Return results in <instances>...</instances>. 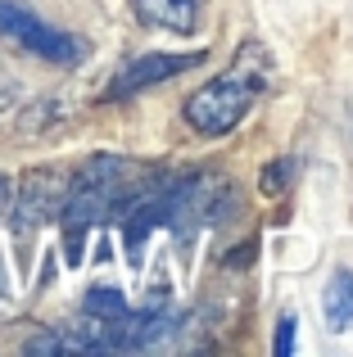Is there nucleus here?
I'll use <instances>...</instances> for the list:
<instances>
[{
	"label": "nucleus",
	"mask_w": 353,
	"mask_h": 357,
	"mask_svg": "<svg viewBox=\"0 0 353 357\" xmlns=\"http://www.w3.org/2000/svg\"><path fill=\"white\" fill-rule=\"evenodd\" d=\"M123 199H127V163L114 158V154L91 158V163L73 176L68 190H63V204H59L63 236H68V262L82 258V240H87V231L114 218V213L123 208Z\"/></svg>",
	"instance_id": "1"
},
{
	"label": "nucleus",
	"mask_w": 353,
	"mask_h": 357,
	"mask_svg": "<svg viewBox=\"0 0 353 357\" xmlns=\"http://www.w3.org/2000/svg\"><path fill=\"white\" fill-rule=\"evenodd\" d=\"M263 77L249 68H231L222 77H213L209 86H200L186 100V122H190L200 136H227L236 131V122H245V114L254 109Z\"/></svg>",
	"instance_id": "2"
},
{
	"label": "nucleus",
	"mask_w": 353,
	"mask_h": 357,
	"mask_svg": "<svg viewBox=\"0 0 353 357\" xmlns=\"http://www.w3.org/2000/svg\"><path fill=\"white\" fill-rule=\"evenodd\" d=\"M0 36L14 41L18 50L45 59V63H59V68H73V63H82V54H87V45L73 32L45 23L41 14H32V9L18 5V0H0Z\"/></svg>",
	"instance_id": "3"
},
{
	"label": "nucleus",
	"mask_w": 353,
	"mask_h": 357,
	"mask_svg": "<svg viewBox=\"0 0 353 357\" xmlns=\"http://www.w3.org/2000/svg\"><path fill=\"white\" fill-rule=\"evenodd\" d=\"M63 176L59 172H27L23 176V185H18V195H9V204H14V236H32L36 227H45V222L59 213V204H63Z\"/></svg>",
	"instance_id": "4"
},
{
	"label": "nucleus",
	"mask_w": 353,
	"mask_h": 357,
	"mask_svg": "<svg viewBox=\"0 0 353 357\" xmlns=\"http://www.w3.org/2000/svg\"><path fill=\"white\" fill-rule=\"evenodd\" d=\"M195 63H204V50H190V54H136L132 63H123V68L114 73L109 96H114V100L136 96V91L159 86V82H168V77H176V73H186V68H195Z\"/></svg>",
	"instance_id": "5"
},
{
	"label": "nucleus",
	"mask_w": 353,
	"mask_h": 357,
	"mask_svg": "<svg viewBox=\"0 0 353 357\" xmlns=\"http://www.w3.org/2000/svg\"><path fill=\"white\" fill-rule=\"evenodd\" d=\"M132 5L145 27H163L176 36H190L200 23V0H132Z\"/></svg>",
	"instance_id": "6"
},
{
	"label": "nucleus",
	"mask_w": 353,
	"mask_h": 357,
	"mask_svg": "<svg viewBox=\"0 0 353 357\" xmlns=\"http://www.w3.org/2000/svg\"><path fill=\"white\" fill-rule=\"evenodd\" d=\"M322 317H326V331L336 335L353 331V271H331L326 289H322Z\"/></svg>",
	"instance_id": "7"
},
{
	"label": "nucleus",
	"mask_w": 353,
	"mask_h": 357,
	"mask_svg": "<svg viewBox=\"0 0 353 357\" xmlns=\"http://www.w3.org/2000/svg\"><path fill=\"white\" fill-rule=\"evenodd\" d=\"M82 312L96 317V321H109V317L127 312V298H123V289H114V285H96V289H87V298H82Z\"/></svg>",
	"instance_id": "8"
},
{
	"label": "nucleus",
	"mask_w": 353,
	"mask_h": 357,
	"mask_svg": "<svg viewBox=\"0 0 353 357\" xmlns=\"http://www.w3.org/2000/svg\"><path fill=\"white\" fill-rule=\"evenodd\" d=\"M294 353V317H281L276 326V357H290Z\"/></svg>",
	"instance_id": "9"
},
{
	"label": "nucleus",
	"mask_w": 353,
	"mask_h": 357,
	"mask_svg": "<svg viewBox=\"0 0 353 357\" xmlns=\"http://www.w3.org/2000/svg\"><path fill=\"white\" fill-rule=\"evenodd\" d=\"M5 208H9V181L0 176V213H5Z\"/></svg>",
	"instance_id": "10"
}]
</instances>
